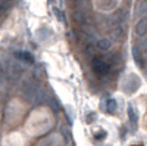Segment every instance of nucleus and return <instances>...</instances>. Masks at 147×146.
<instances>
[{
  "label": "nucleus",
  "mask_w": 147,
  "mask_h": 146,
  "mask_svg": "<svg viewBox=\"0 0 147 146\" xmlns=\"http://www.w3.org/2000/svg\"><path fill=\"white\" fill-rule=\"evenodd\" d=\"M91 68L99 77H105L110 72V67L106 62V59L102 56H93L91 58Z\"/></svg>",
  "instance_id": "nucleus-1"
},
{
  "label": "nucleus",
  "mask_w": 147,
  "mask_h": 146,
  "mask_svg": "<svg viewBox=\"0 0 147 146\" xmlns=\"http://www.w3.org/2000/svg\"><path fill=\"white\" fill-rule=\"evenodd\" d=\"M72 19L75 21L80 25H88V14L87 10H81V9H74L72 10Z\"/></svg>",
  "instance_id": "nucleus-2"
},
{
  "label": "nucleus",
  "mask_w": 147,
  "mask_h": 146,
  "mask_svg": "<svg viewBox=\"0 0 147 146\" xmlns=\"http://www.w3.org/2000/svg\"><path fill=\"white\" fill-rule=\"evenodd\" d=\"M22 74V68L18 65V64H12L7 67V77L10 78V81H15L21 77Z\"/></svg>",
  "instance_id": "nucleus-3"
},
{
  "label": "nucleus",
  "mask_w": 147,
  "mask_h": 146,
  "mask_svg": "<svg viewBox=\"0 0 147 146\" xmlns=\"http://www.w3.org/2000/svg\"><path fill=\"white\" fill-rule=\"evenodd\" d=\"M138 86H140V80H138L137 75H129L128 80H127V83L124 84V87H125V90H127L128 93L136 92Z\"/></svg>",
  "instance_id": "nucleus-4"
},
{
  "label": "nucleus",
  "mask_w": 147,
  "mask_h": 146,
  "mask_svg": "<svg viewBox=\"0 0 147 146\" xmlns=\"http://www.w3.org/2000/svg\"><path fill=\"white\" fill-rule=\"evenodd\" d=\"M136 34L138 37H144L147 34V16H143L138 19V22L136 24Z\"/></svg>",
  "instance_id": "nucleus-5"
},
{
  "label": "nucleus",
  "mask_w": 147,
  "mask_h": 146,
  "mask_svg": "<svg viewBox=\"0 0 147 146\" xmlns=\"http://www.w3.org/2000/svg\"><path fill=\"white\" fill-rule=\"evenodd\" d=\"M96 47L99 49V50H102V52H107L109 49L112 47V39L105 37V39L97 40V41H96Z\"/></svg>",
  "instance_id": "nucleus-6"
},
{
  "label": "nucleus",
  "mask_w": 147,
  "mask_h": 146,
  "mask_svg": "<svg viewBox=\"0 0 147 146\" xmlns=\"http://www.w3.org/2000/svg\"><path fill=\"white\" fill-rule=\"evenodd\" d=\"M136 16L137 18H143V16H147V0H143L137 5V9H136Z\"/></svg>",
  "instance_id": "nucleus-7"
},
{
  "label": "nucleus",
  "mask_w": 147,
  "mask_h": 146,
  "mask_svg": "<svg viewBox=\"0 0 147 146\" xmlns=\"http://www.w3.org/2000/svg\"><path fill=\"white\" fill-rule=\"evenodd\" d=\"M15 56L21 60H24V62H28V64H32L34 62V58L28 53V52H16Z\"/></svg>",
  "instance_id": "nucleus-8"
},
{
  "label": "nucleus",
  "mask_w": 147,
  "mask_h": 146,
  "mask_svg": "<svg viewBox=\"0 0 147 146\" xmlns=\"http://www.w3.org/2000/svg\"><path fill=\"white\" fill-rule=\"evenodd\" d=\"M118 6V0H105V3L100 5V9L103 10H112Z\"/></svg>",
  "instance_id": "nucleus-9"
},
{
  "label": "nucleus",
  "mask_w": 147,
  "mask_h": 146,
  "mask_svg": "<svg viewBox=\"0 0 147 146\" xmlns=\"http://www.w3.org/2000/svg\"><path fill=\"white\" fill-rule=\"evenodd\" d=\"M50 35H52V33L49 31L47 28H40L38 31H37V37H38L40 41H46L47 37H50Z\"/></svg>",
  "instance_id": "nucleus-10"
},
{
  "label": "nucleus",
  "mask_w": 147,
  "mask_h": 146,
  "mask_svg": "<svg viewBox=\"0 0 147 146\" xmlns=\"http://www.w3.org/2000/svg\"><path fill=\"white\" fill-rule=\"evenodd\" d=\"M105 108H106V111H107L109 114H113V112L116 111V101H115V99H107Z\"/></svg>",
  "instance_id": "nucleus-11"
},
{
  "label": "nucleus",
  "mask_w": 147,
  "mask_h": 146,
  "mask_svg": "<svg viewBox=\"0 0 147 146\" xmlns=\"http://www.w3.org/2000/svg\"><path fill=\"white\" fill-rule=\"evenodd\" d=\"M128 117L132 124H137V115H136V111H134L132 106H128Z\"/></svg>",
  "instance_id": "nucleus-12"
},
{
  "label": "nucleus",
  "mask_w": 147,
  "mask_h": 146,
  "mask_svg": "<svg viewBox=\"0 0 147 146\" xmlns=\"http://www.w3.org/2000/svg\"><path fill=\"white\" fill-rule=\"evenodd\" d=\"M53 14L56 15V18L60 21V22H65V14L59 7H53Z\"/></svg>",
  "instance_id": "nucleus-13"
},
{
  "label": "nucleus",
  "mask_w": 147,
  "mask_h": 146,
  "mask_svg": "<svg viewBox=\"0 0 147 146\" xmlns=\"http://www.w3.org/2000/svg\"><path fill=\"white\" fill-rule=\"evenodd\" d=\"M138 49H140V52H141L143 55H146V53H147V40H146V41H141V43L138 44Z\"/></svg>",
  "instance_id": "nucleus-14"
},
{
  "label": "nucleus",
  "mask_w": 147,
  "mask_h": 146,
  "mask_svg": "<svg viewBox=\"0 0 147 146\" xmlns=\"http://www.w3.org/2000/svg\"><path fill=\"white\" fill-rule=\"evenodd\" d=\"M3 81V71H2V68H0V83Z\"/></svg>",
  "instance_id": "nucleus-15"
},
{
  "label": "nucleus",
  "mask_w": 147,
  "mask_h": 146,
  "mask_svg": "<svg viewBox=\"0 0 147 146\" xmlns=\"http://www.w3.org/2000/svg\"><path fill=\"white\" fill-rule=\"evenodd\" d=\"M55 2H56V0H49V3H50V5H55Z\"/></svg>",
  "instance_id": "nucleus-16"
},
{
  "label": "nucleus",
  "mask_w": 147,
  "mask_h": 146,
  "mask_svg": "<svg viewBox=\"0 0 147 146\" xmlns=\"http://www.w3.org/2000/svg\"><path fill=\"white\" fill-rule=\"evenodd\" d=\"M146 68H147V58H146Z\"/></svg>",
  "instance_id": "nucleus-17"
}]
</instances>
